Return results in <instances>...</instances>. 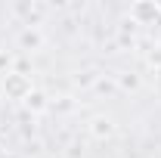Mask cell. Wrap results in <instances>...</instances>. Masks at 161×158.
<instances>
[{
    "label": "cell",
    "mask_w": 161,
    "mask_h": 158,
    "mask_svg": "<svg viewBox=\"0 0 161 158\" xmlns=\"http://www.w3.org/2000/svg\"><path fill=\"white\" fill-rule=\"evenodd\" d=\"M0 90L6 93V99L25 102V99L34 93V81H31V75H25V71H19V68H13V71H6V75L0 78Z\"/></svg>",
    "instance_id": "obj_1"
},
{
    "label": "cell",
    "mask_w": 161,
    "mask_h": 158,
    "mask_svg": "<svg viewBox=\"0 0 161 158\" xmlns=\"http://www.w3.org/2000/svg\"><path fill=\"white\" fill-rule=\"evenodd\" d=\"M130 22L133 25H158L161 22V3H149V0H140L130 6Z\"/></svg>",
    "instance_id": "obj_2"
},
{
    "label": "cell",
    "mask_w": 161,
    "mask_h": 158,
    "mask_svg": "<svg viewBox=\"0 0 161 158\" xmlns=\"http://www.w3.org/2000/svg\"><path fill=\"white\" fill-rule=\"evenodd\" d=\"M43 43H47V34L40 31V25H25L19 31V50L25 53H37L43 50Z\"/></svg>",
    "instance_id": "obj_3"
},
{
    "label": "cell",
    "mask_w": 161,
    "mask_h": 158,
    "mask_svg": "<svg viewBox=\"0 0 161 158\" xmlns=\"http://www.w3.org/2000/svg\"><path fill=\"white\" fill-rule=\"evenodd\" d=\"M115 121L108 118V115H93V118L87 121V133L93 139H99V143H105V139H112L115 137Z\"/></svg>",
    "instance_id": "obj_4"
},
{
    "label": "cell",
    "mask_w": 161,
    "mask_h": 158,
    "mask_svg": "<svg viewBox=\"0 0 161 158\" xmlns=\"http://www.w3.org/2000/svg\"><path fill=\"white\" fill-rule=\"evenodd\" d=\"M115 81H118L121 90H130V93H136V90L142 87V78L136 75V71H118V75H115Z\"/></svg>",
    "instance_id": "obj_5"
},
{
    "label": "cell",
    "mask_w": 161,
    "mask_h": 158,
    "mask_svg": "<svg viewBox=\"0 0 161 158\" xmlns=\"http://www.w3.org/2000/svg\"><path fill=\"white\" fill-rule=\"evenodd\" d=\"M25 105H28V109H34V112H43V109H47V105H50V102H47V96H43V93H40V90H34V93H31V96L25 99Z\"/></svg>",
    "instance_id": "obj_6"
},
{
    "label": "cell",
    "mask_w": 161,
    "mask_h": 158,
    "mask_svg": "<svg viewBox=\"0 0 161 158\" xmlns=\"http://www.w3.org/2000/svg\"><path fill=\"white\" fill-rule=\"evenodd\" d=\"M146 62H149V65H152L155 71H161V43H155V47H152V50L146 53Z\"/></svg>",
    "instance_id": "obj_7"
},
{
    "label": "cell",
    "mask_w": 161,
    "mask_h": 158,
    "mask_svg": "<svg viewBox=\"0 0 161 158\" xmlns=\"http://www.w3.org/2000/svg\"><path fill=\"white\" fill-rule=\"evenodd\" d=\"M0 158H9V152H6V146L0 143Z\"/></svg>",
    "instance_id": "obj_8"
}]
</instances>
